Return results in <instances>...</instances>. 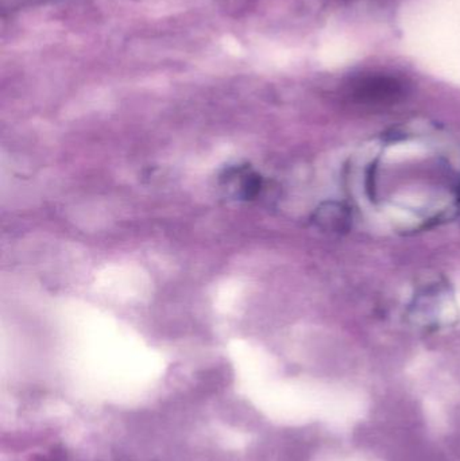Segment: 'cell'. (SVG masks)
Returning <instances> with one entry per match:
<instances>
[{"label":"cell","instance_id":"cell-2","mask_svg":"<svg viewBox=\"0 0 460 461\" xmlns=\"http://www.w3.org/2000/svg\"><path fill=\"white\" fill-rule=\"evenodd\" d=\"M400 86L394 81L386 80V78H380V80H367L362 83L361 86H356V96L359 102L374 103V104H381V103L391 102L399 96Z\"/></svg>","mask_w":460,"mask_h":461},{"label":"cell","instance_id":"cell-1","mask_svg":"<svg viewBox=\"0 0 460 461\" xmlns=\"http://www.w3.org/2000/svg\"><path fill=\"white\" fill-rule=\"evenodd\" d=\"M221 185L227 196L248 202L258 197L264 183L261 176L248 165H235L224 170L221 176Z\"/></svg>","mask_w":460,"mask_h":461}]
</instances>
